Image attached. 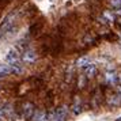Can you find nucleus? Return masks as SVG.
<instances>
[{
    "label": "nucleus",
    "mask_w": 121,
    "mask_h": 121,
    "mask_svg": "<svg viewBox=\"0 0 121 121\" xmlns=\"http://www.w3.org/2000/svg\"><path fill=\"white\" fill-rule=\"evenodd\" d=\"M80 112H82V104H80L79 99H76V104L73 105V113L75 114H79Z\"/></svg>",
    "instance_id": "9b49d317"
},
{
    "label": "nucleus",
    "mask_w": 121,
    "mask_h": 121,
    "mask_svg": "<svg viewBox=\"0 0 121 121\" xmlns=\"http://www.w3.org/2000/svg\"><path fill=\"white\" fill-rule=\"evenodd\" d=\"M116 121H121V117H120V118H117V120H116Z\"/></svg>",
    "instance_id": "4468645a"
},
{
    "label": "nucleus",
    "mask_w": 121,
    "mask_h": 121,
    "mask_svg": "<svg viewBox=\"0 0 121 121\" xmlns=\"http://www.w3.org/2000/svg\"><path fill=\"white\" fill-rule=\"evenodd\" d=\"M110 6L113 8H121V0H110Z\"/></svg>",
    "instance_id": "f8f14e48"
},
{
    "label": "nucleus",
    "mask_w": 121,
    "mask_h": 121,
    "mask_svg": "<svg viewBox=\"0 0 121 121\" xmlns=\"http://www.w3.org/2000/svg\"><path fill=\"white\" fill-rule=\"evenodd\" d=\"M67 114H68V109H67L65 106H60L53 113H50L48 121H65Z\"/></svg>",
    "instance_id": "f03ea898"
},
{
    "label": "nucleus",
    "mask_w": 121,
    "mask_h": 121,
    "mask_svg": "<svg viewBox=\"0 0 121 121\" xmlns=\"http://www.w3.org/2000/svg\"><path fill=\"white\" fill-rule=\"evenodd\" d=\"M34 112H35V108H34V105L31 102H26V104L23 105L22 113L26 118H31V116L34 114Z\"/></svg>",
    "instance_id": "39448f33"
},
{
    "label": "nucleus",
    "mask_w": 121,
    "mask_h": 121,
    "mask_svg": "<svg viewBox=\"0 0 121 121\" xmlns=\"http://www.w3.org/2000/svg\"><path fill=\"white\" fill-rule=\"evenodd\" d=\"M95 73H97V67L94 65L93 63H90L88 65L84 67V75H86V78L91 79V78L95 76Z\"/></svg>",
    "instance_id": "1a4fd4ad"
},
{
    "label": "nucleus",
    "mask_w": 121,
    "mask_h": 121,
    "mask_svg": "<svg viewBox=\"0 0 121 121\" xmlns=\"http://www.w3.org/2000/svg\"><path fill=\"white\" fill-rule=\"evenodd\" d=\"M35 59H37V56H35V52L33 49H27L22 53V60L25 63H30L31 64V63L35 61Z\"/></svg>",
    "instance_id": "423d86ee"
},
{
    "label": "nucleus",
    "mask_w": 121,
    "mask_h": 121,
    "mask_svg": "<svg viewBox=\"0 0 121 121\" xmlns=\"http://www.w3.org/2000/svg\"><path fill=\"white\" fill-rule=\"evenodd\" d=\"M6 61L11 65H15V67H21V57H19V52H17L15 49H11L8 53L6 55ZM22 68V67H21Z\"/></svg>",
    "instance_id": "7ed1b4c3"
},
{
    "label": "nucleus",
    "mask_w": 121,
    "mask_h": 121,
    "mask_svg": "<svg viewBox=\"0 0 121 121\" xmlns=\"http://www.w3.org/2000/svg\"><path fill=\"white\" fill-rule=\"evenodd\" d=\"M48 118L49 117L46 116V113H45L44 110H35L30 120L31 121H48Z\"/></svg>",
    "instance_id": "6e6552de"
},
{
    "label": "nucleus",
    "mask_w": 121,
    "mask_h": 121,
    "mask_svg": "<svg viewBox=\"0 0 121 121\" xmlns=\"http://www.w3.org/2000/svg\"><path fill=\"white\" fill-rule=\"evenodd\" d=\"M108 105L109 106H120L121 105V94L118 91L116 94H112L108 98Z\"/></svg>",
    "instance_id": "0eeeda50"
},
{
    "label": "nucleus",
    "mask_w": 121,
    "mask_h": 121,
    "mask_svg": "<svg viewBox=\"0 0 121 121\" xmlns=\"http://www.w3.org/2000/svg\"><path fill=\"white\" fill-rule=\"evenodd\" d=\"M0 33H1V31H0Z\"/></svg>",
    "instance_id": "2eb2a0df"
},
{
    "label": "nucleus",
    "mask_w": 121,
    "mask_h": 121,
    "mask_svg": "<svg viewBox=\"0 0 121 121\" xmlns=\"http://www.w3.org/2000/svg\"><path fill=\"white\" fill-rule=\"evenodd\" d=\"M3 117H6V113H4V108H0V120H1Z\"/></svg>",
    "instance_id": "ddd939ff"
},
{
    "label": "nucleus",
    "mask_w": 121,
    "mask_h": 121,
    "mask_svg": "<svg viewBox=\"0 0 121 121\" xmlns=\"http://www.w3.org/2000/svg\"><path fill=\"white\" fill-rule=\"evenodd\" d=\"M90 63H91V61H90V59H88V57H80V59L76 61V65L78 67H83V68H84V67L88 65Z\"/></svg>",
    "instance_id": "9d476101"
},
{
    "label": "nucleus",
    "mask_w": 121,
    "mask_h": 121,
    "mask_svg": "<svg viewBox=\"0 0 121 121\" xmlns=\"http://www.w3.org/2000/svg\"><path fill=\"white\" fill-rule=\"evenodd\" d=\"M17 17H18V10L10 12V14L3 19V22L0 23V31H1V33H6L7 30H10V29L15 25V22H17Z\"/></svg>",
    "instance_id": "f257e3e1"
},
{
    "label": "nucleus",
    "mask_w": 121,
    "mask_h": 121,
    "mask_svg": "<svg viewBox=\"0 0 121 121\" xmlns=\"http://www.w3.org/2000/svg\"><path fill=\"white\" fill-rule=\"evenodd\" d=\"M105 82L109 86H116L118 83V75L114 71H108L105 73Z\"/></svg>",
    "instance_id": "20e7f679"
}]
</instances>
